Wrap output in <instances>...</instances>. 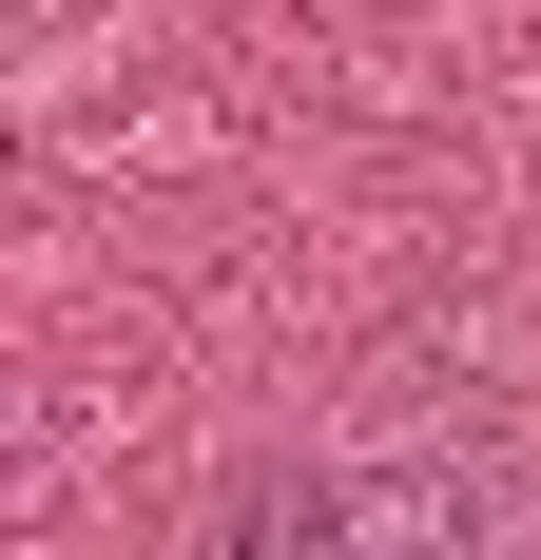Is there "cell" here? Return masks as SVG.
Instances as JSON below:
<instances>
[{
    "label": "cell",
    "instance_id": "6da1fadb",
    "mask_svg": "<svg viewBox=\"0 0 541 560\" xmlns=\"http://www.w3.org/2000/svg\"><path fill=\"white\" fill-rule=\"evenodd\" d=\"M232 560H368V483L329 464V483H252L232 503Z\"/></svg>",
    "mask_w": 541,
    "mask_h": 560
}]
</instances>
